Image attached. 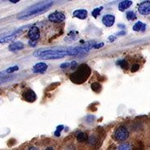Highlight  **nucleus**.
<instances>
[{
    "instance_id": "obj_1",
    "label": "nucleus",
    "mask_w": 150,
    "mask_h": 150,
    "mask_svg": "<svg viewBox=\"0 0 150 150\" xmlns=\"http://www.w3.org/2000/svg\"><path fill=\"white\" fill-rule=\"evenodd\" d=\"M54 4V2L52 1H46V2H40L28 8L27 9L22 11L18 15V19H28L33 17L37 16L40 13H43V12L47 11Z\"/></svg>"
},
{
    "instance_id": "obj_2",
    "label": "nucleus",
    "mask_w": 150,
    "mask_h": 150,
    "mask_svg": "<svg viewBox=\"0 0 150 150\" xmlns=\"http://www.w3.org/2000/svg\"><path fill=\"white\" fill-rule=\"evenodd\" d=\"M91 74V69L87 64L80 65L78 69L70 76V79L75 83H82L85 82Z\"/></svg>"
},
{
    "instance_id": "obj_3",
    "label": "nucleus",
    "mask_w": 150,
    "mask_h": 150,
    "mask_svg": "<svg viewBox=\"0 0 150 150\" xmlns=\"http://www.w3.org/2000/svg\"><path fill=\"white\" fill-rule=\"evenodd\" d=\"M22 33V29H17L13 32H8L0 34V43H5L12 42Z\"/></svg>"
},
{
    "instance_id": "obj_4",
    "label": "nucleus",
    "mask_w": 150,
    "mask_h": 150,
    "mask_svg": "<svg viewBox=\"0 0 150 150\" xmlns=\"http://www.w3.org/2000/svg\"><path fill=\"white\" fill-rule=\"evenodd\" d=\"M129 133L124 126H120L114 132V138L117 141H125L129 138Z\"/></svg>"
},
{
    "instance_id": "obj_5",
    "label": "nucleus",
    "mask_w": 150,
    "mask_h": 150,
    "mask_svg": "<svg viewBox=\"0 0 150 150\" xmlns=\"http://www.w3.org/2000/svg\"><path fill=\"white\" fill-rule=\"evenodd\" d=\"M48 18L53 23H61L65 19V15L61 12H54L48 16Z\"/></svg>"
},
{
    "instance_id": "obj_6",
    "label": "nucleus",
    "mask_w": 150,
    "mask_h": 150,
    "mask_svg": "<svg viewBox=\"0 0 150 150\" xmlns=\"http://www.w3.org/2000/svg\"><path fill=\"white\" fill-rule=\"evenodd\" d=\"M139 12L142 15L150 14V1L142 2L139 5Z\"/></svg>"
},
{
    "instance_id": "obj_7",
    "label": "nucleus",
    "mask_w": 150,
    "mask_h": 150,
    "mask_svg": "<svg viewBox=\"0 0 150 150\" xmlns=\"http://www.w3.org/2000/svg\"><path fill=\"white\" fill-rule=\"evenodd\" d=\"M23 98L24 100H26L27 102L33 103L34 102L37 98V96H36V93L34 92L33 91L32 89H27L25 91L23 92Z\"/></svg>"
},
{
    "instance_id": "obj_8",
    "label": "nucleus",
    "mask_w": 150,
    "mask_h": 150,
    "mask_svg": "<svg viewBox=\"0 0 150 150\" xmlns=\"http://www.w3.org/2000/svg\"><path fill=\"white\" fill-rule=\"evenodd\" d=\"M28 38H30V40L32 41H36L39 38H40V32L39 29L37 27H31L30 29L28 30Z\"/></svg>"
},
{
    "instance_id": "obj_9",
    "label": "nucleus",
    "mask_w": 150,
    "mask_h": 150,
    "mask_svg": "<svg viewBox=\"0 0 150 150\" xmlns=\"http://www.w3.org/2000/svg\"><path fill=\"white\" fill-rule=\"evenodd\" d=\"M102 22L106 27H112L115 22V17L112 14H106L103 17Z\"/></svg>"
},
{
    "instance_id": "obj_10",
    "label": "nucleus",
    "mask_w": 150,
    "mask_h": 150,
    "mask_svg": "<svg viewBox=\"0 0 150 150\" xmlns=\"http://www.w3.org/2000/svg\"><path fill=\"white\" fill-rule=\"evenodd\" d=\"M48 69V65L45 63H38L33 67V72L35 74H42Z\"/></svg>"
},
{
    "instance_id": "obj_11",
    "label": "nucleus",
    "mask_w": 150,
    "mask_h": 150,
    "mask_svg": "<svg viewBox=\"0 0 150 150\" xmlns=\"http://www.w3.org/2000/svg\"><path fill=\"white\" fill-rule=\"evenodd\" d=\"M14 79L13 75L8 74L6 72H0V84L8 83L9 81L13 80Z\"/></svg>"
},
{
    "instance_id": "obj_12",
    "label": "nucleus",
    "mask_w": 150,
    "mask_h": 150,
    "mask_svg": "<svg viewBox=\"0 0 150 150\" xmlns=\"http://www.w3.org/2000/svg\"><path fill=\"white\" fill-rule=\"evenodd\" d=\"M24 48V44L20 42V41H18V42H13L9 44L8 46V49L10 51H17V50H22Z\"/></svg>"
},
{
    "instance_id": "obj_13",
    "label": "nucleus",
    "mask_w": 150,
    "mask_h": 150,
    "mask_svg": "<svg viewBox=\"0 0 150 150\" xmlns=\"http://www.w3.org/2000/svg\"><path fill=\"white\" fill-rule=\"evenodd\" d=\"M73 15L75 18H78L79 19H85L88 16V12L85 9H78L75 10L73 13Z\"/></svg>"
},
{
    "instance_id": "obj_14",
    "label": "nucleus",
    "mask_w": 150,
    "mask_h": 150,
    "mask_svg": "<svg viewBox=\"0 0 150 150\" xmlns=\"http://www.w3.org/2000/svg\"><path fill=\"white\" fill-rule=\"evenodd\" d=\"M132 4H133V2L132 1H130V0H127V1H122V2H120L119 3V4H118V9L120 11H125L126 9H128L130 6L132 5Z\"/></svg>"
},
{
    "instance_id": "obj_15",
    "label": "nucleus",
    "mask_w": 150,
    "mask_h": 150,
    "mask_svg": "<svg viewBox=\"0 0 150 150\" xmlns=\"http://www.w3.org/2000/svg\"><path fill=\"white\" fill-rule=\"evenodd\" d=\"M133 29H134V31H138V32H139V31L144 32V31H145V29H146V24L144 23H142L141 21L137 22V23L134 25Z\"/></svg>"
},
{
    "instance_id": "obj_16",
    "label": "nucleus",
    "mask_w": 150,
    "mask_h": 150,
    "mask_svg": "<svg viewBox=\"0 0 150 150\" xmlns=\"http://www.w3.org/2000/svg\"><path fill=\"white\" fill-rule=\"evenodd\" d=\"M77 139L79 142H81V143L85 142L86 140L88 139V135L85 133H79L77 136Z\"/></svg>"
},
{
    "instance_id": "obj_17",
    "label": "nucleus",
    "mask_w": 150,
    "mask_h": 150,
    "mask_svg": "<svg viewBox=\"0 0 150 150\" xmlns=\"http://www.w3.org/2000/svg\"><path fill=\"white\" fill-rule=\"evenodd\" d=\"M118 150H132L131 149V145L128 143H123L122 144L118 146Z\"/></svg>"
},
{
    "instance_id": "obj_18",
    "label": "nucleus",
    "mask_w": 150,
    "mask_h": 150,
    "mask_svg": "<svg viewBox=\"0 0 150 150\" xmlns=\"http://www.w3.org/2000/svg\"><path fill=\"white\" fill-rule=\"evenodd\" d=\"M91 88L93 91L96 92V93H98V92H100L102 87H101V85L98 83H92Z\"/></svg>"
},
{
    "instance_id": "obj_19",
    "label": "nucleus",
    "mask_w": 150,
    "mask_h": 150,
    "mask_svg": "<svg viewBox=\"0 0 150 150\" xmlns=\"http://www.w3.org/2000/svg\"><path fill=\"white\" fill-rule=\"evenodd\" d=\"M126 17H127V19L129 20V21H133L134 19H136V14L134 13V12H132V11H130V12H128L127 13V14H126Z\"/></svg>"
},
{
    "instance_id": "obj_20",
    "label": "nucleus",
    "mask_w": 150,
    "mask_h": 150,
    "mask_svg": "<svg viewBox=\"0 0 150 150\" xmlns=\"http://www.w3.org/2000/svg\"><path fill=\"white\" fill-rule=\"evenodd\" d=\"M103 10V7H99V8H94L93 10L92 11V15L94 17V18H97L98 15H99L100 12Z\"/></svg>"
},
{
    "instance_id": "obj_21",
    "label": "nucleus",
    "mask_w": 150,
    "mask_h": 150,
    "mask_svg": "<svg viewBox=\"0 0 150 150\" xmlns=\"http://www.w3.org/2000/svg\"><path fill=\"white\" fill-rule=\"evenodd\" d=\"M18 69H18V66H13V67H10V68L7 69L5 72L7 74H12L13 73L16 72V71H18Z\"/></svg>"
},
{
    "instance_id": "obj_22",
    "label": "nucleus",
    "mask_w": 150,
    "mask_h": 150,
    "mask_svg": "<svg viewBox=\"0 0 150 150\" xmlns=\"http://www.w3.org/2000/svg\"><path fill=\"white\" fill-rule=\"evenodd\" d=\"M118 64L123 69H128V67H129V64H128V63L125 61V60H121V61H118Z\"/></svg>"
},
{
    "instance_id": "obj_23",
    "label": "nucleus",
    "mask_w": 150,
    "mask_h": 150,
    "mask_svg": "<svg viewBox=\"0 0 150 150\" xmlns=\"http://www.w3.org/2000/svg\"><path fill=\"white\" fill-rule=\"evenodd\" d=\"M63 129H64V126H63V125H60V126H59V127L57 128V130H56V132L54 133L55 136H57V137L60 136V131H61V130H63Z\"/></svg>"
},
{
    "instance_id": "obj_24",
    "label": "nucleus",
    "mask_w": 150,
    "mask_h": 150,
    "mask_svg": "<svg viewBox=\"0 0 150 150\" xmlns=\"http://www.w3.org/2000/svg\"><path fill=\"white\" fill-rule=\"evenodd\" d=\"M139 65L137 64H134L132 67H131V72H133V73H134V72H137V71L139 70Z\"/></svg>"
},
{
    "instance_id": "obj_25",
    "label": "nucleus",
    "mask_w": 150,
    "mask_h": 150,
    "mask_svg": "<svg viewBox=\"0 0 150 150\" xmlns=\"http://www.w3.org/2000/svg\"><path fill=\"white\" fill-rule=\"evenodd\" d=\"M103 45H104V43H98V44H94V46H93V48H102Z\"/></svg>"
},
{
    "instance_id": "obj_26",
    "label": "nucleus",
    "mask_w": 150,
    "mask_h": 150,
    "mask_svg": "<svg viewBox=\"0 0 150 150\" xmlns=\"http://www.w3.org/2000/svg\"><path fill=\"white\" fill-rule=\"evenodd\" d=\"M69 63H64V64H62L60 65V67L62 68V69H65V68H68L69 66H70Z\"/></svg>"
},
{
    "instance_id": "obj_27",
    "label": "nucleus",
    "mask_w": 150,
    "mask_h": 150,
    "mask_svg": "<svg viewBox=\"0 0 150 150\" xmlns=\"http://www.w3.org/2000/svg\"><path fill=\"white\" fill-rule=\"evenodd\" d=\"M115 38H116L115 36H110V37L108 38V40H109V41H111V42H113V41L115 40Z\"/></svg>"
},
{
    "instance_id": "obj_28",
    "label": "nucleus",
    "mask_w": 150,
    "mask_h": 150,
    "mask_svg": "<svg viewBox=\"0 0 150 150\" xmlns=\"http://www.w3.org/2000/svg\"><path fill=\"white\" fill-rule=\"evenodd\" d=\"M28 150H38V149L37 148H35V147H29Z\"/></svg>"
},
{
    "instance_id": "obj_29",
    "label": "nucleus",
    "mask_w": 150,
    "mask_h": 150,
    "mask_svg": "<svg viewBox=\"0 0 150 150\" xmlns=\"http://www.w3.org/2000/svg\"><path fill=\"white\" fill-rule=\"evenodd\" d=\"M9 2H11V3H13V4H17L18 2H19L18 0H10Z\"/></svg>"
},
{
    "instance_id": "obj_30",
    "label": "nucleus",
    "mask_w": 150,
    "mask_h": 150,
    "mask_svg": "<svg viewBox=\"0 0 150 150\" xmlns=\"http://www.w3.org/2000/svg\"><path fill=\"white\" fill-rule=\"evenodd\" d=\"M46 150H54V149L53 148H48Z\"/></svg>"
}]
</instances>
